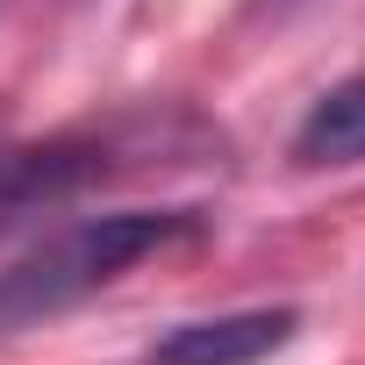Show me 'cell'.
Listing matches in <instances>:
<instances>
[{
	"mask_svg": "<svg viewBox=\"0 0 365 365\" xmlns=\"http://www.w3.org/2000/svg\"><path fill=\"white\" fill-rule=\"evenodd\" d=\"M194 230H201V215H187V208H129V215H93V222L43 237L29 258H15L0 272V336L79 308L86 294L115 287L129 265H143L150 251L194 237Z\"/></svg>",
	"mask_w": 365,
	"mask_h": 365,
	"instance_id": "cell-1",
	"label": "cell"
},
{
	"mask_svg": "<svg viewBox=\"0 0 365 365\" xmlns=\"http://www.w3.org/2000/svg\"><path fill=\"white\" fill-rule=\"evenodd\" d=\"M294 336V308H244V315H208V322H179L165 329L143 365H258Z\"/></svg>",
	"mask_w": 365,
	"mask_h": 365,
	"instance_id": "cell-2",
	"label": "cell"
},
{
	"mask_svg": "<svg viewBox=\"0 0 365 365\" xmlns=\"http://www.w3.org/2000/svg\"><path fill=\"white\" fill-rule=\"evenodd\" d=\"M294 158L301 165H358L365 158V79H344L308 108V122L294 136Z\"/></svg>",
	"mask_w": 365,
	"mask_h": 365,
	"instance_id": "cell-3",
	"label": "cell"
}]
</instances>
